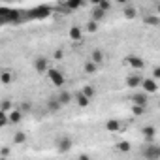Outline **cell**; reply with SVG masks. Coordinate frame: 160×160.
Returning <instances> with one entry per match:
<instances>
[{
    "label": "cell",
    "instance_id": "1",
    "mask_svg": "<svg viewBox=\"0 0 160 160\" xmlns=\"http://www.w3.org/2000/svg\"><path fill=\"white\" fill-rule=\"evenodd\" d=\"M23 19L25 17L21 15L19 10H10V8H2V10H0V23H4V25H8V23L19 25Z\"/></svg>",
    "mask_w": 160,
    "mask_h": 160
},
{
    "label": "cell",
    "instance_id": "2",
    "mask_svg": "<svg viewBox=\"0 0 160 160\" xmlns=\"http://www.w3.org/2000/svg\"><path fill=\"white\" fill-rule=\"evenodd\" d=\"M51 15V8L49 6H38L34 10H30L27 13V19H45Z\"/></svg>",
    "mask_w": 160,
    "mask_h": 160
},
{
    "label": "cell",
    "instance_id": "3",
    "mask_svg": "<svg viewBox=\"0 0 160 160\" xmlns=\"http://www.w3.org/2000/svg\"><path fill=\"white\" fill-rule=\"evenodd\" d=\"M47 77L51 79V83H53L55 87H58V89L66 83V79H64L62 72H60V70H57V68H49V70H47Z\"/></svg>",
    "mask_w": 160,
    "mask_h": 160
},
{
    "label": "cell",
    "instance_id": "4",
    "mask_svg": "<svg viewBox=\"0 0 160 160\" xmlns=\"http://www.w3.org/2000/svg\"><path fill=\"white\" fill-rule=\"evenodd\" d=\"M124 62H126L128 66H132V70H143V66H145L143 58H141V57H138V55H128Z\"/></svg>",
    "mask_w": 160,
    "mask_h": 160
},
{
    "label": "cell",
    "instance_id": "5",
    "mask_svg": "<svg viewBox=\"0 0 160 160\" xmlns=\"http://www.w3.org/2000/svg\"><path fill=\"white\" fill-rule=\"evenodd\" d=\"M141 154L145 158H160V145H145Z\"/></svg>",
    "mask_w": 160,
    "mask_h": 160
},
{
    "label": "cell",
    "instance_id": "6",
    "mask_svg": "<svg viewBox=\"0 0 160 160\" xmlns=\"http://www.w3.org/2000/svg\"><path fill=\"white\" fill-rule=\"evenodd\" d=\"M34 70H36L38 73H45V72L49 70V60H47L45 57H38V58H34Z\"/></svg>",
    "mask_w": 160,
    "mask_h": 160
},
{
    "label": "cell",
    "instance_id": "7",
    "mask_svg": "<svg viewBox=\"0 0 160 160\" xmlns=\"http://www.w3.org/2000/svg\"><path fill=\"white\" fill-rule=\"evenodd\" d=\"M72 145H73V141H72V138H68V136H62V138L57 139V147H58L60 152H68V151L72 149Z\"/></svg>",
    "mask_w": 160,
    "mask_h": 160
},
{
    "label": "cell",
    "instance_id": "8",
    "mask_svg": "<svg viewBox=\"0 0 160 160\" xmlns=\"http://www.w3.org/2000/svg\"><path fill=\"white\" fill-rule=\"evenodd\" d=\"M126 87H130V89H136V87H141V83H143V77L141 75H138V73H132V75H128L126 77Z\"/></svg>",
    "mask_w": 160,
    "mask_h": 160
},
{
    "label": "cell",
    "instance_id": "9",
    "mask_svg": "<svg viewBox=\"0 0 160 160\" xmlns=\"http://www.w3.org/2000/svg\"><path fill=\"white\" fill-rule=\"evenodd\" d=\"M73 100H75V104H77L79 108H89V106H91V102H92V100L83 92V91H81V92H75V98H73Z\"/></svg>",
    "mask_w": 160,
    "mask_h": 160
},
{
    "label": "cell",
    "instance_id": "10",
    "mask_svg": "<svg viewBox=\"0 0 160 160\" xmlns=\"http://www.w3.org/2000/svg\"><path fill=\"white\" fill-rule=\"evenodd\" d=\"M132 102L134 104H138V106H145L147 108V104H149V92H136L134 96H132Z\"/></svg>",
    "mask_w": 160,
    "mask_h": 160
},
{
    "label": "cell",
    "instance_id": "11",
    "mask_svg": "<svg viewBox=\"0 0 160 160\" xmlns=\"http://www.w3.org/2000/svg\"><path fill=\"white\" fill-rule=\"evenodd\" d=\"M141 89L145 91V92H156V89H158V85H156V81L154 79H143V83H141Z\"/></svg>",
    "mask_w": 160,
    "mask_h": 160
},
{
    "label": "cell",
    "instance_id": "12",
    "mask_svg": "<svg viewBox=\"0 0 160 160\" xmlns=\"http://www.w3.org/2000/svg\"><path fill=\"white\" fill-rule=\"evenodd\" d=\"M121 128H122V124H121V121H117V119H111V121H108L106 122V130L108 132H121Z\"/></svg>",
    "mask_w": 160,
    "mask_h": 160
},
{
    "label": "cell",
    "instance_id": "13",
    "mask_svg": "<svg viewBox=\"0 0 160 160\" xmlns=\"http://www.w3.org/2000/svg\"><path fill=\"white\" fill-rule=\"evenodd\" d=\"M91 60H94L96 64H102V62L106 60V55H104V51H102V49H94V51L91 53Z\"/></svg>",
    "mask_w": 160,
    "mask_h": 160
},
{
    "label": "cell",
    "instance_id": "14",
    "mask_svg": "<svg viewBox=\"0 0 160 160\" xmlns=\"http://www.w3.org/2000/svg\"><path fill=\"white\" fill-rule=\"evenodd\" d=\"M60 108H62V104H60V100H58V98H49V100H47V109H49L51 113L58 111Z\"/></svg>",
    "mask_w": 160,
    "mask_h": 160
},
{
    "label": "cell",
    "instance_id": "15",
    "mask_svg": "<svg viewBox=\"0 0 160 160\" xmlns=\"http://www.w3.org/2000/svg\"><path fill=\"white\" fill-rule=\"evenodd\" d=\"M8 115H10V122H13V124L21 122V119H23V113H21L19 109H13V111H10Z\"/></svg>",
    "mask_w": 160,
    "mask_h": 160
},
{
    "label": "cell",
    "instance_id": "16",
    "mask_svg": "<svg viewBox=\"0 0 160 160\" xmlns=\"http://www.w3.org/2000/svg\"><path fill=\"white\" fill-rule=\"evenodd\" d=\"M122 13H124L126 19H136V17H138V12H136L132 6H124V8H122Z\"/></svg>",
    "mask_w": 160,
    "mask_h": 160
},
{
    "label": "cell",
    "instance_id": "17",
    "mask_svg": "<svg viewBox=\"0 0 160 160\" xmlns=\"http://www.w3.org/2000/svg\"><path fill=\"white\" fill-rule=\"evenodd\" d=\"M57 98L60 100V104H62V106H66V104H70V102H72V94H70L68 91H60V94H58Z\"/></svg>",
    "mask_w": 160,
    "mask_h": 160
},
{
    "label": "cell",
    "instance_id": "18",
    "mask_svg": "<svg viewBox=\"0 0 160 160\" xmlns=\"http://www.w3.org/2000/svg\"><path fill=\"white\" fill-rule=\"evenodd\" d=\"M141 134H143V138L149 141V139H152L154 138V126H143L141 128Z\"/></svg>",
    "mask_w": 160,
    "mask_h": 160
},
{
    "label": "cell",
    "instance_id": "19",
    "mask_svg": "<svg viewBox=\"0 0 160 160\" xmlns=\"http://www.w3.org/2000/svg\"><path fill=\"white\" fill-rule=\"evenodd\" d=\"M104 17H106V10H102L100 6H96V10L92 12V21H96V23H98V21H100V19H104Z\"/></svg>",
    "mask_w": 160,
    "mask_h": 160
},
{
    "label": "cell",
    "instance_id": "20",
    "mask_svg": "<svg viewBox=\"0 0 160 160\" xmlns=\"http://www.w3.org/2000/svg\"><path fill=\"white\" fill-rule=\"evenodd\" d=\"M96 68H98V64H96L94 60H89V62H85V66H83L85 73H96Z\"/></svg>",
    "mask_w": 160,
    "mask_h": 160
},
{
    "label": "cell",
    "instance_id": "21",
    "mask_svg": "<svg viewBox=\"0 0 160 160\" xmlns=\"http://www.w3.org/2000/svg\"><path fill=\"white\" fill-rule=\"evenodd\" d=\"M81 4H83L81 0H66V8H68V10H77Z\"/></svg>",
    "mask_w": 160,
    "mask_h": 160
},
{
    "label": "cell",
    "instance_id": "22",
    "mask_svg": "<svg viewBox=\"0 0 160 160\" xmlns=\"http://www.w3.org/2000/svg\"><path fill=\"white\" fill-rule=\"evenodd\" d=\"M25 139H27V136H25L23 132H15V136H13V143H15V145L25 143Z\"/></svg>",
    "mask_w": 160,
    "mask_h": 160
},
{
    "label": "cell",
    "instance_id": "23",
    "mask_svg": "<svg viewBox=\"0 0 160 160\" xmlns=\"http://www.w3.org/2000/svg\"><path fill=\"white\" fill-rule=\"evenodd\" d=\"M70 38L72 40H81V30H79L77 27H72L70 28Z\"/></svg>",
    "mask_w": 160,
    "mask_h": 160
},
{
    "label": "cell",
    "instance_id": "24",
    "mask_svg": "<svg viewBox=\"0 0 160 160\" xmlns=\"http://www.w3.org/2000/svg\"><path fill=\"white\" fill-rule=\"evenodd\" d=\"M0 81H2L4 85H10V83H12V75H10V72H8V70H4V72H2V75H0Z\"/></svg>",
    "mask_w": 160,
    "mask_h": 160
},
{
    "label": "cell",
    "instance_id": "25",
    "mask_svg": "<svg viewBox=\"0 0 160 160\" xmlns=\"http://www.w3.org/2000/svg\"><path fill=\"white\" fill-rule=\"evenodd\" d=\"M117 149L122 151V152H128V151H130V143H128V141H119V143H117Z\"/></svg>",
    "mask_w": 160,
    "mask_h": 160
},
{
    "label": "cell",
    "instance_id": "26",
    "mask_svg": "<svg viewBox=\"0 0 160 160\" xmlns=\"http://www.w3.org/2000/svg\"><path fill=\"white\" fill-rule=\"evenodd\" d=\"M132 111H134V115H141V113L145 111V106H138V104H134Z\"/></svg>",
    "mask_w": 160,
    "mask_h": 160
},
{
    "label": "cell",
    "instance_id": "27",
    "mask_svg": "<svg viewBox=\"0 0 160 160\" xmlns=\"http://www.w3.org/2000/svg\"><path fill=\"white\" fill-rule=\"evenodd\" d=\"M83 92H85V94H87V96H89L91 100L94 98V89H92V87H89V85H87V87L83 89Z\"/></svg>",
    "mask_w": 160,
    "mask_h": 160
},
{
    "label": "cell",
    "instance_id": "28",
    "mask_svg": "<svg viewBox=\"0 0 160 160\" xmlns=\"http://www.w3.org/2000/svg\"><path fill=\"white\" fill-rule=\"evenodd\" d=\"M98 6H100V8H102V10H106V12H108V10H109V8H111V4H109V2H108V0H102V2H100V4H98Z\"/></svg>",
    "mask_w": 160,
    "mask_h": 160
},
{
    "label": "cell",
    "instance_id": "29",
    "mask_svg": "<svg viewBox=\"0 0 160 160\" xmlns=\"http://www.w3.org/2000/svg\"><path fill=\"white\" fill-rule=\"evenodd\" d=\"M96 25H98V23H96V21H91V23H89V27H87V28H89V30H91V32H94V30H96V28H98V27H96Z\"/></svg>",
    "mask_w": 160,
    "mask_h": 160
},
{
    "label": "cell",
    "instance_id": "30",
    "mask_svg": "<svg viewBox=\"0 0 160 160\" xmlns=\"http://www.w3.org/2000/svg\"><path fill=\"white\" fill-rule=\"evenodd\" d=\"M10 106H12V104H10L8 100H4V104H2V111H8V109H10Z\"/></svg>",
    "mask_w": 160,
    "mask_h": 160
},
{
    "label": "cell",
    "instance_id": "31",
    "mask_svg": "<svg viewBox=\"0 0 160 160\" xmlns=\"http://www.w3.org/2000/svg\"><path fill=\"white\" fill-rule=\"evenodd\" d=\"M147 23H152V25H158V19H156V17H147Z\"/></svg>",
    "mask_w": 160,
    "mask_h": 160
},
{
    "label": "cell",
    "instance_id": "32",
    "mask_svg": "<svg viewBox=\"0 0 160 160\" xmlns=\"http://www.w3.org/2000/svg\"><path fill=\"white\" fill-rule=\"evenodd\" d=\"M152 73H154V77H160V66H158V68H154V72H152Z\"/></svg>",
    "mask_w": 160,
    "mask_h": 160
},
{
    "label": "cell",
    "instance_id": "33",
    "mask_svg": "<svg viewBox=\"0 0 160 160\" xmlns=\"http://www.w3.org/2000/svg\"><path fill=\"white\" fill-rule=\"evenodd\" d=\"M55 58H62V51H57L55 53Z\"/></svg>",
    "mask_w": 160,
    "mask_h": 160
},
{
    "label": "cell",
    "instance_id": "34",
    "mask_svg": "<svg viewBox=\"0 0 160 160\" xmlns=\"http://www.w3.org/2000/svg\"><path fill=\"white\" fill-rule=\"evenodd\" d=\"M117 2H119V4H122V6H126V2H128V0H117Z\"/></svg>",
    "mask_w": 160,
    "mask_h": 160
},
{
    "label": "cell",
    "instance_id": "35",
    "mask_svg": "<svg viewBox=\"0 0 160 160\" xmlns=\"http://www.w3.org/2000/svg\"><path fill=\"white\" fill-rule=\"evenodd\" d=\"M91 2H92V4H94V6H98V4H100V2H102V0H91Z\"/></svg>",
    "mask_w": 160,
    "mask_h": 160
},
{
    "label": "cell",
    "instance_id": "36",
    "mask_svg": "<svg viewBox=\"0 0 160 160\" xmlns=\"http://www.w3.org/2000/svg\"><path fill=\"white\" fill-rule=\"evenodd\" d=\"M156 13H158V15H160V2H158V4H156Z\"/></svg>",
    "mask_w": 160,
    "mask_h": 160
},
{
    "label": "cell",
    "instance_id": "37",
    "mask_svg": "<svg viewBox=\"0 0 160 160\" xmlns=\"http://www.w3.org/2000/svg\"><path fill=\"white\" fill-rule=\"evenodd\" d=\"M81 2H87V0H81Z\"/></svg>",
    "mask_w": 160,
    "mask_h": 160
},
{
    "label": "cell",
    "instance_id": "38",
    "mask_svg": "<svg viewBox=\"0 0 160 160\" xmlns=\"http://www.w3.org/2000/svg\"><path fill=\"white\" fill-rule=\"evenodd\" d=\"M158 106H160V102H158Z\"/></svg>",
    "mask_w": 160,
    "mask_h": 160
}]
</instances>
